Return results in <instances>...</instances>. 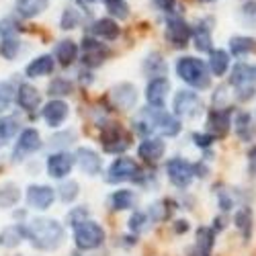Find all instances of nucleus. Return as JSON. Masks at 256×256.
I'll use <instances>...</instances> for the list:
<instances>
[{
	"mask_svg": "<svg viewBox=\"0 0 256 256\" xmlns=\"http://www.w3.org/2000/svg\"><path fill=\"white\" fill-rule=\"evenodd\" d=\"M27 236L39 250H56L66 240L64 226L50 218H35L27 226Z\"/></svg>",
	"mask_w": 256,
	"mask_h": 256,
	"instance_id": "f257e3e1",
	"label": "nucleus"
},
{
	"mask_svg": "<svg viewBox=\"0 0 256 256\" xmlns=\"http://www.w3.org/2000/svg\"><path fill=\"white\" fill-rule=\"evenodd\" d=\"M176 74L180 76V80H184V82L188 84V86L199 88V90L207 88L209 84H211L207 66H205L201 60L190 58V56L180 58V60L176 62Z\"/></svg>",
	"mask_w": 256,
	"mask_h": 256,
	"instance_id": "f03ea898",
	"label": "nucleus"
},
{
	"mask_svg": "<svg viewBox=\"0 0 256 256\" xmlns=\"http://www.w3.org/2000/svg\"><path fill=\"white\" fill-rule=\"evenodd\" d=\"M74 242L80 250H94L104 242V230L96 222L86 220L74 226Z\"/></svg>",
	"mask_w": 256,
	"mask_h": 256,
	"instance_id": "7ed1b4c3",
	"label": "nucleus"
},
{
	"mask_svg": "<svg viewBox=\"0 0 256 256\" xmlns=\"http://www.w3.org/2000/svg\"><path fill=\"white\" fill-rule=\"evenodd\" d=\"M142 178V168L138 166L136 160L121 156L117 158L111 166H109V172H106V182H127V180H140Z\"/></svg>",
	"mask_w": 256,
	"mask_h": 256,
	"instance_id": "20e7f679",
	"label": "nucleus"
},
{
	"mask_svg": "<svg viewBox=\"0 0 256 256\" xmlns=\"http://www.w3.org/2000/svg\"><path fill=\"white\" fill-rule=\"evenodd\" d=\"M166 174H168V180L174 186L186 188L190 182H193L195 166L190 162H186V160H182V158H170L166 162Z\"/></svg>",
	"mask_w": 256,
	"mask_h": 256,
	"instance_id": "39448f33",
	"label": "nucleus"
},
{
	"mask_svg": "<svg viewBox=\"0 0 256 256\" xmlns=\"http://www.w3.org/2000/svg\"><path fill=\"white\" fill-rule=\"evenodd\" d=\"M201 111H203V102H201L197 92H190V90L176 92V96H174V113L178 117L193 119V117L201 115Z\"/></svg>",
	"mask_w": 256,
	"mask_h": 256,
	"instance_id": "423d86ee",
	"label": "nucleus"
},
{
	"mask_svg": "<svg viewBox=\"0 0 256 256\" xmlns=\"http://www.w3.org/2000/svg\"><path fill=\"white\" fill-rule=\"evenodd\" d=\"M41 148V136L37 130H23L18 136V142L14 146V152H12V160L14 162H20V160H25L29 154L37 152Z\"/></svg>",
	"mask_w": 256,
	"mask_h": 256,
	"instance_id": "0eeeda50",
	"label": "nucleus"
},
{
	"mask_svg": "<svg viewBox=\"0 0 256 256\" xmlns=\"http://www.w3.org/2000/svg\"><path fill=\"white\" fill-rule=\"evenodd\" d=\"M148 123H150L154 130H158V132H162L164 136H168V138H174V136H178V132H180V121H178L174 115L164 113V111H160V109H152L150 117H148Z\"/></svg>",
	"mask_w": 256,
	"mask_h": 256,
	"instance_id": "6e6552de",
	"label": "nucleus"
},
{
	"mask_svg": "<svg viewBox=\"0 0 256 256\" xmlns=\"http://www.w3.org/2000/svg\"><path fill=\"white\" fill-rule=\"evenodd\" d=\"M76 162V156L68 154V152H56L48 158V174L52 178H64L72 172Z\"/></svg>",
	"mask_w": 256,
	"mask_h": 256,
	"instance_id": "1a4fd4ad",
	"label": "nucleus"
},
{
	"mask_svg": "<svg viewBox=\"0 0 256 256\" xmlns=\"http://www.w3.org/2000/svg\"><path fill=\"white\" fill-rule=\"evenodd\" d=\"M100 144L104 148V152H111V154H119L130 146L119 125H106L100 134Z\"/></svg>",
	"mask_w": 256,
	"mask_h": 256,
	"instance_id": "9d476101",
	"label": "nucleus"
},
{
	"mask_svg": "<svg viewBox=\"0 0 256 256\" xmlns=\"http://www.w3.org/2000/svg\"><path fill=\"white\" fill-rule=\"evenodd\" d=\"M190 35H193V31H190V27L184 23L182 18H178V16H170L168 18V23H166V37H168V41L174 48H184L186 41L190 39Z\"/></svg>",
	"mask_w": 256,
	"mask_h": 256,
	"instance_id": "9b49d317",
	"label": "nucleus"
},
{
	"mask_svg": "<svg viewBox=\"0 0 256 256\" xmlns=\"http://www.w3.org/2000/svg\"><path fill=\"white\" fill-rule=\"evenodd\" d=\"M54 199H56V190L48 184H31L27 190V203L33 209L46 211V209H50Z\"/></svg>",
	"mask_w": 256,
	"mask_h": 256,
	"instance_id": "f8f14e48",
	"label": "nucleus"
},
{
	"mask_svg": "<svg viewBox=\"0 0 256 256\" xmlns=\"http://www.w3.org/2000/svg\"><path fill=\"white\" fill-rule=\"evenodd\" d=\"M168 92H170V82H168V78L158 76V78H152L150 82H148L146 98H148V102L154 106V109H162L164 102H166Z\"/></svg>",
	"mask_w": 256,
	"mask_h": 256,
	"instance_id": "ddd939ff",
	"label": "nucleus"
},
{
	"mask_svg": "<svg viewBox=\"0 0 256 256\" xmlns=\"http://www.w3.org/2000/svg\"><path fill=\"white\" fill-rule=\"evenodd\" d=\"M109 56V50H106L102 44H98L96 39H90V37H84L82 41V62L86 66L94 68L98 64L104 62V58Z\"/></svg>",
	"mask_w": 256,
	"mask_h": 256,
	"instance_id": "4468645a",
	"label": "nucleus"
},
{
	"mask_svg": "<svg viewBox=\"0 0 256 256\" xmlns=\"http://www.w3.org/2000/svg\"><path fill=\"white\" fill-rule=\"evenodd\" d=\"M76 162H78L82 172H86L90 176H96L100 172V166H102L98 154L94 150H90V148H80L76 152Z\"/></svg>",
	"mask_w": 256,
	"mask_h": 256,
	"instance_id": "2eb2a0df",
	"label": "nucleus"
},
{
	"mask_svg": "<svg viewBox=\"0 0 256 256\" xmlns=\"http://www.w3.org/2000/svg\"><path fill=\"white\" fill-rule=\"evenodd\" d=\"M166 152V146L160 138H146L140 148H138V154L140 158H144L146 162H158Z\"/></svg>",
	"mask_w": 256,
	"mask_h": 256,
	"instance_id": "dca6fc26",
	"label": "nucleus"
},
{
	"mask_svg": "<svg viewBox=\"0 0 256 256\" xmlns=\"http://www.w3.org/2000/svg\"><path fill=\"white\" fill-rule=\"evenodd\" d=\"M16 102L23 111H35L39 102H41V94L35 86H31V84H20V86L16 88Z\"/></svg>",
	"mask_w": 256,
	"mask_h": 256,
	"instance_id": "f3484780",
	"label": "nucleus"
},
{
	"mask_svg": "<svg viewBox=\"0 0 256 256\" xmlns=\"http://www.w3.org/2000/svg\"><path fill=\"white\" fill-rule=\"evenodd\" d=\"M113 100H115V104L119 106V109H123V111L134 109V104L138 100L136 86H134V84H127V82L125 84H119V86L113 88Z\"/></svg>",
	"mask_w": 256,
	"mask_h": 256,
	"instance_id": "a211bd4d",
	"label": "nucleus"
},
{
	"mask_svg": "<svg viewBox=\"0 0 256 256\" xmlns=\"http://www.w3.org/2000/svg\"><path fill=\"white\" fill-rule=\"evenodd\" d=\"M70 109H68V104L64 102V100H50L46 106H44V119L48 121V125L52 127H58L62 125L64 121H66Z\"/></svg>",
	"mask_w": 256,
	"mask_h": 256,
	"instance_id": "6ab92c4d",
	"label": "nucleus"
},
{
	"mask_svg": "<svg viewBox=\"0 0 256 256\" xmlns=\"http://www.w3.org/2000/svg\"><path fill=\"white\" fill-rule=\"evenodd\" d=\"M254 80H256V66H248V64H238V66H234L230 82L236 88H240V86H254Z\"/></svg>",
	"mask_w": 256,
	"mask_h": 256,
	"instance_id": "aec40b11",
	"label": "nucleus"
},
{
	"mask_svg": "<svg viewBox=\"0 0 256 256\" xmlns=\"http://www.w3.org/2000/svg\"><path fill=\"white\" fill-rule=\"evenodd\" d=\"M207 125H209V132L213 136H226L228 130H230V111L226 109H216L209 113V119H207Z\"/></svg>",
	"mask_w": 256,
	"mask_h": 256,
	"instance_id": "412c9836",
	"label": "nucleus"
},
{
	"mask_svg": "<svg viewBox=\"0 0 256 256\" xmlns=\"http://www.w3.org/2000/svg\"><path fill=\"white\" fill-rule=\"evenodd\" d=\"M27 236V228L18 226V224H12V226H6L2 232H0V246L2 248H14L23 242V238Z\"/></svg>",
	"mask_w": 256,
	"mask_h": 256,
	"instance_id": "4be33fe9",
	"label": "nucleus"
},
{
	"mask_svg": "<svg viewBox=\"0 0 256 256\" xmlns=\"http://www.w3.org/2000/svg\"><path fill=\"white\" fill-rule=\"evenodd\" d=\"M234 130L242 142H252L256 138V125L250 113H240L236 117V123H234Z\"/></svg>",
	"mask_w": 256,
	"mask_h": 256,
	"instance_id": "5701e85b",
	"label": "nucleus"
},
{
	"mask_svg": "<svg viewBox=\"0 0 256 256\" xmlns=\"http://www.w3.org/2000/svg\"><path fill=\"white\" fill-rule=\"evenodd\" d=\"M78 58V46L70 39H64L56 46V60L62 66H72Z\"/></svg>",
	"mask_w": 256,
	"mask_h": 256,
	"instance_id": "b1692460",
	"label": "nucleus"
},
{
	"mask_svg": "<svg viewBox=\"0 0 256 256\" xmlns=\"http://www.w3.org/2000/svg\"><path fill=\"white\" fill-rule=\"evenodd\" d=\"M54 58L52 56H39L37 60H33L29 66H27V70H25V74L29 76V78H39V76H48V74H52L54 72Z\"/></svg>",
	"mask_w": 256,
	"mask_h": 256,
	"instance_id": "393cba45",
	"label": "nucleus"
},
{
	"mask_svg": "<svg viewBox=\"0 0 256 256\" xmlns=\"http://www.w3.org/2000/svg\"><path fill=\"white\" fill-rule=\"evenodd\" d=\"M92 33L98 39L113 41V39L119 37V25L115 23L113 18H98V20H94V25H92Z\"/></svg>",
	"mask_w": 256,
	"mask_h": 256,
	"instance_id": "a878e982",
	"label": "nucleus"
},
{
	"mask_svg": "<svg viewBox=\"0 0 256 256\" xmlns=\"http://www.w3.org/2000/svg\"><path fill=\"white\" fill-rule=\"evenodd\" d=\"M50 4V0H16V12L25 18L37 16L39 12H44Z\"/></svg>",
	"mask_w": 256,
	"mask_h": 256,
	"instance_id": "bb28decb",
	"label": "nucleus"
},
{
	"mask_svg": "<svg viewBox=\"0 0 256 256\" xmlns=\"http://www.w3.org/2000/svg\"><path fill=\"white\" fill-rule=\"evenodd\" d=\"M230 66V56L224 50H213L209 56V70L216 76H224Z\"/></svg>",
	"mask_w": 256,
	"mask_h": 256,
	"instance_id": "cd10ccee",
	"label": "nucleus"
},
{
	"mask_svg": "<svg viewBox=\"0 0 256 256\" xmlns=\"http://www.w3.org/2000/svg\"><path fill=\"white\" fill-rule=\"evenodd\" d=\"M20 199V190L14 182H4L0 186V207L2 209H8V207H14Z\"/></svg>",
	"mask_w": 256,
	"mask_h": 256,
	"instance_id": "c85d7f7f",
	"label": "nucleus"
},
{
	"mask_svg": "<svg viewBox=\"0 0 256 256\" xmlns=\"http://www.w3.org/2000/svg\"><path fill=\"white\" fill-rule=\"evenodd\" d=\"M134 203H136V195L130 188H119L111 195V207L115 211H125V209L134 207Z\"/></svg>",
	"mask_w": 256,
	"mask_h": 256,
	"instance_id": "c756f323",
	"label": "nucleus"
},
{
	"mask_svg": "<svg viewBox=\"0 0 256 256\" xmlns=\"http://www.w3.org/2000/svg\"><path fill=\"white\" fill-rule=\"evenodd\" d=\"M213 242H216V234L211 228H199L197 230V248L201 252V256H209Z\"/></svg>",
	"mask_w": 256,
	"mask_h": 256,
	"instance_id": "7c9ffc66",
	"label": "nucleus"
},
{
	"mask_svg": "<svg viewBox=\"0 0 256 256\" xmlns=\"http://www.w3.org/2000/svg\"><path fill=\"white\" fill-rule=\"evenodd\" d=\"M193 35H195V48L199 52H213L211 50V27L207 23H199Z\"/></svg>",
	"mask_w": 256,
	"mask_h": 256,
	"instance_id": "2f4dec72",
	"label": "nucleus"
},
{
	"mask_svg": "<svg viewBox=\"0 0 256 256\" xmlns=\"http://www.w3.org/2000/svg\"><path fill=\"white\" fill-rule=\"evenodd\" d=\"M236 228L242 232V236L248 238L250 236V232H252V211L248 207H242L236 211Z\"/></svg>",
	"mask_w": 256,
	"mask_h": 256,
	"instance_id": "473e14b6",
	"label": "nucleus"
},
{
	"mask_svg": "<svg viewBox=\"0 0 256 256\" xmlns=\"http://www.w3.org/2000/svg\"><path fill=\"white\" fill-rule=\"evenodd\" d=\"M252 48H254V41L250 37L238 35V37H232L230 41V50L234 56H246L248 52H252Z\"/></svg>",
	"mask_w": 256,
	"mask_h": 256,
	"instance_id": "72a5a7b5",
	"label": "nucleus"
},
{
	"mask_svg": "<svg viewBox=\"0 0 256 256\" xmlns=\"http://www.w3.org/2000/svg\"><path fill=\"white\" fill-rule=\"evenodd\" d=\"M80 20H82V16H80V12L76 8H66L64 14H62V23L60 25H62L64 31H70V29H76L80 25Z\"/></svg>",
	"mask_w": 256,
	"mask_h": 256,
	"instance_id": "f704fd0d",
	"label": "nucleus"
},
{
	"mask_svg": "<svg viewBox=\"0 0 256 256\" xmlns=\"http://www.w3.org/2000/svg\"><path fill=\"white\" fill-rule=\"evenodd\" d=\"M18 50H20V44L14 37H2V41H0V54H2L6 60H14Z\"/></svg>",
	"mask_w": 256,
	"mask_h": 256,
	"instance_id": "c9c22d12",
	"label": "nucleus"
},
{
	"mask_svg": "<svg viewBox=\"0 0 256 256\" xmlns=\"http://www.w3.org/2000/svg\"><path fill=\"white\" fill-rule=\"evenodd\" d=\"M106 10H109L113 16H119V18H127L130 14V6L125 4V0H102Z\"/></svg>",
	"mask_w": 256,
	"mask_h": 256,
	"instance_id": "e433bc0d",
	"label": "nucleus"
},
{
	"mask_svg": "<svg viewBox=\"0 0 256 256\" xmlns=\"http://www.w3.org/2000/svg\"><path fill=\"white\" fill-rule=\"evenodd\" d=\"M12 98H14V90L10 82H0V113H4L12 104Z\"/></svg>",
	"mask_w": 256,
	"mask_h": 256,
	"instance_id": "4c0bfd02",
	"label": "nucleus"
},
{
	"mask_svg": "<svg viewBox=\"0 0 256 256\" xmlns=\"http://www.w3.org/2000/svg\"><path fill=\"white\" fill-rule=\"evenodd\" d=\"M18 130L14 117H0V140H10Z\"/></svg>",
	"mask_w": 256,
	"mask_h": 256,
	"instance_id": "58836bf2",
	"label": "nucleus"
},
{
	"mask_svg": "<svg viewBox=\"0 0 256 256\" xmlns=\"http://www.w3.org/2000/svg\"><path fill=\"white\" fill-rule=\"evenodd\" d=\"M58 190H60V197H62L64 203H72V201L78 197V182H76V180L62 182V186H60Z\"/></svg>",
	"mask_w": 256,
	"mask_h": 256,
	"instance_id": "ea45409f",
	"label": "nucleus"
},
{
	"mask_svg": "<svg viewBox=\"0 0 256 256\" xmlns=\"http://www.w3.org/2000/svg\"><path fill=\"white\" fill-rule=\"evenodd\" d=\"M50 92L52 94H70L72 92V84L64 78H56L52 84H50Z\"/></svg>",
	"mask_w": 256,
	"mask_h": 256,
	"instance_id": "a19ab883",
	"label": "nucleus"
},
{
	"mask_svg": "<svg viewBox=\"0 0 256 256\" xmlns=\"http://www.w3.org/2000/svg\"><path fill=\"white\" fill-rule=\"evenodd\" d=\"M146 224H148L146 213L136 211L134 216H132V220H130V230H132V232H142V230L146 228Z\"/></svg>",
	"mask_w": 256,
	"mask_h": 256,
	"instance_id": "79ce46f5",
	"label": "nucleus"
},
{
	"mask_svg": "<svg viewBox=\"0 0 256 256\" xmlns=\"http://www.w3.org/2000/svg\"><path fill=\"white\" fill-rule=\"evenodd\" d=\"M74 142H76V132H64V134H58L52 138L54 146H70Z\"/></svg>",
	"mask_w": 256,
	"mask_h": 256,
	"instance_id": "37998d69",
	"label": "nucleus"
},
{
	"mask_svg": "<svg viewBox=\"0 0 256 256\" xmlns=\"http://www.w3.org/2000/svg\"><path fill=\"white\" fill-rule=\"evenodd\" d=\"M86 209L84 207H76L70 216H68V222H72V226H78V224H82V222H86Z\"/></svg>",
	"mask_w": 256,
	"mask_h": 256,
	"instance_id": "c03bdc74",
	"label": "nucleus"
},
{
	"mask_svg": "<svg viewBox=\"0 0 256 256\" xmlns=\"http://www.w3.org/2000/svg\"><path fill=\"white\" fill-rule=\"evenodd\" d=\"M193 140H195V146H199V148H209V146L213 144V140H216V136H207V134H195V136H193Z\"/></svg>",
	"mask_w": 256,
	"mask_h": 256,
	"instance_id": "a18cd8bd",
	"label": "nucleus"
},
{
	"mask_svg": "<svg viewBox=\"0 0 256 256\" xmlns=\"http://www.w3.org/2000/svg\"><path fill=\"white\" fill-rule=\"evenodd\" d=\"M254 94H256V88H254V86H240L238 92H236V96H238L240 100H248V98H252Z\"/></svg>",
	"mask_w": 256,
	"mask_h": 256,
	"instance_id": "49530a36",
	"label": "nucleus"
},
{
	"mask_svg": "<svg viewBox=\"0 0 256 256\" xmlns=\"http://www.w3.org/2000/svg\"><path fill=\"white\" fill-rule=\"evenodd\" d=\"M154 4L164 12H172L174 10V0H154Z\"/></svg>",
	"mask_w": 256,
	"mask_h": 256,
	"instance_id": "de8ad7c7",
	"label": "nucleus"
},
{
	"mask_svg": "<svg viewBox=\"0 0 256 256\" xmlns=\"http://www.w3.org/2000/svg\"><path fill=\"white\" fill-rule=\"evenodd\" d=\"M244 14H256V0H252V2L244 6Z\"/></svg>",
	"mask_w": 256,
	"mask_h": 256,
	"instance_id": "09e8293b",
	"label": "nucleus"
},
{
	"mask_svg": "<svg viewBox=\"0 0 256 256\" xmlns=\"http://www.w3.org/2000/svg\"><path fill=\"white\" fill-rule=\"evenodd\" d=\"M76 2H78L82 8H90V6L96 2V0H76Z\"/></svg>",
	"mask_w": 256,
	"mask_h": 256,
	"instance_id": "8fccbe9b",
	"label": "nucleus"
},
{
	"mask_svg": "<svg viewBox=\"0 0 256 256\" xmlns=\"http://www.w3.org/2000/svg\"><path fill=\"white\" fill-rule=\"evenodd\" d=\"M188 230V222H176V232H186Z\"/></svg>",
	"mask_w": 256,
	"mask_h": 256,
	"instance_id": "3c124183",
	"label": "nucleus"
},
{
	"mask_svg": "<svg viewBox=\"0 0 256 256\" xmlns=\"http://www.w3.org/2000/svg\"><path fill=\"white\" fill-rule=\"evenodd\" d=\"M248 156H250V158H254V160H256V148H252V150H250V154H248Z\"/></svg>",
	"mask_w": 256,
	"mask_h": 256,
	"instance_id": "603ef678",
	"label": "nucleus"
},
{
	"mask_svg": "<svg viewBox=\"0 0 256 256\" xmlns=\"http://www.w3.org/2000/svg\"><path fill=\"white\" fill-rule=\"evenodd\" d=\"M201 2H213V0H201Z\"/></svg>",
	"mask_w": 256,
	"mask_h": 256,
	"instance_id": "864d4df0",
	"label": "nucleus"
},
{
	"mask_svg": "<svg viewBox=\"0 0 256 256\" xmlns=\"http://www.w3.org/2000/svg\"><path fill=\"white\" fill-rule=\"evenodd\" d=\"M74 256H78V254H74Z\"/></svg>",
	"mask_w": 256,
	"mask_h": 256,
	"instance_id": "5fc2aeb1",
	"label": "nucleus"
}]
</instances>
